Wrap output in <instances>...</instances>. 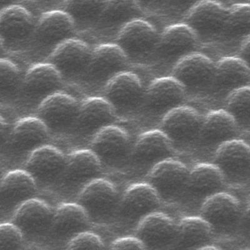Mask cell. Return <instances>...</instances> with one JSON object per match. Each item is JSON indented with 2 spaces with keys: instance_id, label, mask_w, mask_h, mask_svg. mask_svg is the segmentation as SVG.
Listing matches in <instances>:
<instances>
[{
  "instance_id": "obj_35",
  "label": "cell",
  "mask_w": 250,
  "mask_h": 250,
  "mask_svg": "<svg viewBox=\"0 0 250 250\" xmlns=\"http://www.w3.org/2000/svg\"><path fill=\"white\" fill-rule=\"evenodd\" d=\"M227 110L238 123H250V86L242 87L229 93Z\"/></svg>"
},
{
  "instance_id": "obj_37",
  "label": "cell",
  "mask_w": 250,
  "mask_h": 250,
  "mask_svg": "<svg viewBox=\"0 0 250 250\" xmlns=\"http://www.w3.org/2000/svg\"><path fill=\"white\" fill-rule=\"evenodd\" d=\"M0 87L1 95H9L19 85L20 71L14 62L6 59L0 62Z\"/></svg>"
},
{
  "instance_id": "obj_15",
  "label": "cell",
  "mask_w": 250,
  "mask_h": 250,
  "mask_svg": "<svg viewBox=\"0 0 250 250\" xmlns=\"http://www.w3.org/2000/svg\"><path fill=\"white\" fill-rule=\"evenodd\" d=\"M127 61L128 55L117 44H104L92 51L88 67L93 78L109 80L124 71Z\"/></svg>"
},
{
  "instance_id": "obj_1",
  "label": "cell",
  "mask_w": 250,
  "mask_h": 250,
  "mask_svg": "<svg viewBox=\"0 0 250 250\" xmlns=\"http://www.w3.org/2000/svg\"><path fill=\"white\" fill-rule=\"evenodd\" d=\"M189 171L179 161L165 160L157 163L148 176L149 184L158 192L161 198L169 199L188 187Z\"/></svg>"
},
{
  "instance_id": "obj_42",
  "label": "cell",
  "mask_w": 250,
  "mask_h": 250,
  "mask_svg": "<svg viewBox=\"0 0 250 250\" xmlns=\"http://www.w3.org/2000/svg\"><path fill=\"white\" fill-rule=\"evenodd\" d=\"M10 128H9L8 124L4 122L3 118H1V144H3L4 141L7 140L8 138H10Z\"/></svg>"
},
{
  "instance_id": "obj_27",
  "label": "cell",
  "mask_w": 250,
  "mask_h": 250,
  "mask_svg": "<svg viewBox=\"0 0 250 250\" xmlns=\"http://www.w3.org/2000/svg\"><path fill=\"white\" fill-rule=\"evenodd\" d=\"M101 169V160L91 149H80L66 158L62 175L67 182L78 184L95 179Z\"/></svg>"
},
{
  "instance_id": "obj_28",
  "label": "cell",
  "mask_w": 250,
  "mask_h": 250,
  "mask_svg": "<svg viewBox=\"0 0 250 250\" xmlns=\"http://www.w3.org/2000/svg\"><path fill=\"white\" fill-rule=\"evenodd\" d=\"M62 84V73L50 62L31 67L23 81L26 92L33 95L45 96V98L57 92Z\"/></svg>"
},
{
  "instance_id": "obj_32",
  "label": "cell",
  "mask_w": 250,
  "mask_h": 250,
  "mask_svg": "<svg viewBox=\"0 0 250 250\" xmlns=\"http://www.w3.org/2000/svg\"><path fill=\"white\" fill-rule=\"evenodd\" d=\"M225 184V174L216 165H196L189 171L188 187L196 195L208 197L222 190Z\"/></svg>"
},
{
  "instance_id": "obj_7",
  "label": "cell",
  "mask_w": 250,
  "mask_h": 250,
  "mask_svg": "<svg viewBox=\"0 0 250 250\" xmlns=\"http://www.w3.org/2000/svg\"><path fill=\"white\" fill-rule=\"evenodd\" d=\"M215 63L207 55L193 52L178 60L172 71L185 88H196L213 82Z\"/></svg>"
},
{
  "instance_id": "obj_29",
  "label": "cell",
  "mask_w": 250,
  "mask_h": 250,
  "mask_svg": "<svg viewBox=\"0 0 250 250\" xmlns=\"http://www.w3.org/2000/svg\"><path fill=\"white\" fill-rule=\"evenodd\" d=\"M37 189V181L25 169H15L4 176L1 184L2 202L16 204L31 198Z\"/></svg>"
},
{
  "instance_id": "obj_38",
  "label": "cell",
  "mask_w": 250,
  "mask_h": 250,
  "mask_svg": "<svg viewBox=\"0 0 250 250\" xmlns=\"http://www.w3.org/2000/svg\"><path fill=\"white\" fill-rule=\"evenodd\" d=\"M23 240V233L17 225L2 223L0 226V250L19 249Z\"/></svg>"
},
{
  "instance_id": "obj_25",
  "label": "cell",
  "mask_w": 250,
  "mask_h": 250,
  "mask_svg": "<svg viewBox=\"0 0 250 250\" xmlns=\"http://www.w3.org/2000/svg\"><path fill=\"white\" fill-rule=\"evenodd\" d=\"M49 128L39 117L20 120L11 133L13 146L20 151H33L43 146L48 138Z\"/></svg>"
},
{
  "instance_id": "obj_11",
  "label": "cell",
  "mask_w": 250,
  "mask_h": 250,
  "mask_svg": "<svg viewBox=\"0 0 250 250\" xmlns=\"http://www.w3.org/2000/svg\"><path fill=\"white\" fill-rule=\"evenodd\" d=\"M117 191L113 184L102 178L89 182L78 196V203L90 216L101 217L112 210L117 200Z\"/></svg>"
},
{
  "instance_id": "obj_24",
  "label": "cell",
  "mask_w": 250,
  "mask_h": 250,
  "mask_svg": "<svg viewBox=\"0 0 250 250\" xmlns=\"http://www.w3.org/2000/svg\"><path fill=\"white\" fill-rule=\"evenodd\" d=\"M90 218L88 212L79 203H63L54 213L51 229L59 237L71 238L86 230Z\"/></svg>"
},
{
  "instance_id": "obj_17",
  "label": "cell",
  "mask_w": 250,
  "mask_h": 250,
  "mask_svg": "<svg viewBox=\"0 0 250 250\" xmlns=\"http://www.w3.org/2000/svg\"><path fill=\"white\" fill-rule=\"evenodd\" d=\"M240 214V205L234 196L218 192L206 198L201 208V216L212 227L233 225Z\"/></svg>"
},
{
  "instance_id": "obj_9",
  "label": "cell",
  "mask_w": 250,
  "mask_h": 250,
  "mask_svg": "<svg viewBox=\"0 0 250 250\" xmlns=\"http://www.w3.org/2000/svg\"><path fill=\"white\" fill-rule=\"evenodd\" d=\"M66 158L60 149L44 145L31 151L25 165V170L36 181L50 182L62 175Z\"/></svg>"
},
{
  "instance_id": "obj_5",
  "label": "cell",
  "mask_w": 250,
  "mask_h": 250,
  "mask_svg": "<svg viewBox=\"0 0 250 250\" xmlns=\"http://www.w3.org/2000/svg\"><path fill=\"white\" fill-rule=\"evenodd\" d=\"M159 37L149 22L138 19L128 22L118 33L117 44L128 56L144 54L157 46Z\"/></svg>"
},
{
  "instance_id": "obj_20",
  "label": "cell",
  "mask_w": 250,
  "mask_h": 250,
  "mask_svg": "<svg viewBox=\"0 0 250 250\" xmlns=\"http://www.w3.org/2000/svg\"><path fill=\"white\" fill-rule=\"evenodd\" d=\"M174 153L173 141L161 129L145 132L138 138L133 151V157L144 164H157L171 158Z\"/></svg>"
},
{
  "instance_id": "obj_19",
  "label": "cell",
  "mask_w": 250,
  "mask_h": 250,
  "mask_svg": "<svg viewBox=\"0 0 250 250\" xmlns=\"http://www.w3.org/2000/svg\"><path fill=\"white\" fill-rule=\"evenodd\" d=\"M129 144L128 133L119 126L109 125L95 133L90 149L100 160L112 162L126 154Z\"/></svg>"
},
{
  "instance_id": "obj_44",
  "label": "cell",
  "mask_w": 250,
  "mask_h": 250,
  "mask_svg": "<svg viewBox=\"0 0 250 250\" xmlns=\"http://www.w3.org/2000/svg\"><path fill=\"white\" fill-rule=\"evenodd\" d=\"M219 249H219V248L214 246V245H209L207 244L206 245H204V246L200 248V249L198 250H216Z\"/></svg>"
},
{
  "instance_id": "obj_3",
  "label": "cell",
  "mask_w": 250,
  "mask_h": 250,
  "mask_svg": "<svg viewBox=\"0 0 250 250\" xmlns=\"http://www.w3.org/2000/svg\"><path fill=\"white\" fill-rule=\"evenodd\" d=\"M177 232L178 225L169 216L154 211L141 219L135 234L146 249H158L176 242Z\"/></svg>"
},
{
  "instance_id": "obj_26",
  "label": "cell",
  "mask_w": 250,
  "mask_h": 250,
  "mask_svg": "<svg viewBox=\"0 0 250 250\" xmlns=\"http://www.w3.org/2000/svg\"><path fill=\"white\" fill-rule=\"evenodd\" d=\"M238 122L227 110L218 109L209 112L203 120L200 135L208 144H220L234 139Z\"/></svg>"
},
{
  "instance_id": "obj_40",
  "label": "cell",
  "mask_w": 250,
  "mask_h": 250,
  "mask_svg": "<svg viewBox=\"0 0 250 250\" xmlns=\"http://www.w3.org/2000/svg\"><path fill=\"white\" fill-rule=\"evenodd\" d=\"M111 250H146L142 241H141L137 236L135 237H124L117 239L111 244Z\"/></svg>"
},
{
  "instance_id": "obj_22",
  "label": "cell",
  "mask_w": 250,
  "mask_h": 250,
  "mask_svg": "<svg viewBox=\"0 0 250 250\" xmlns=\"http://www.w3.org/2000/svg\"><path fill=\"white\" fill-rule=\"evenodd\" d=\"M115 118V108L106 98L90 97L80 104L77 122L87 133H97L111 125Z\"/></svg>"
},
{
  "instance_id": "obj_23",
  "label": "cell",
  "mask_w": 250,
  "mask_h": 250,
  "mask_svg": "<svg viewBox=\"0 0 250 250\" xmlns=\"http://www.w3.org/2000/svg\"><path fill=\"white\" fill-rule=\"evenodd\" d=\"M250 82V68L240 57L223 58L215 64L213 83L218 90L229 93Z\"/></svg>"
},
{
  "instance_id": "obj_13",
  "label": "cell",
  "mask_w": 250,
  "mask_h": 250,
  "mask_svg": "<svg viewBox=\"0 0 250 250\" xmlns=\"http://www.w3.org/2000/svg\"><path fill=\"white\" fill-rule=\"evenodd\" d=\"M143 84L135 73L122 71L107 82L104 95L115 108H129L137 105L143 96Z\"/></svg>"
},
{
  "instance_id": "obj_21",
  "label": "cell",
  "mask_w": 250,
  "mask_h": 250,
  "mask_svg": "<svg viewBox=\"0 0 250 250\" xmlns=\"http://www.w3.org/2000/svg\"><path fill=\"white\" fill-rule=\"evenodd\" d=\"M215 160L225 175H242L250 168V146L241 140L227 141L219 145Z\"/></svg>"
},
{
  "instance_id": "obj_2",
  "label": "cell",
  "mask_w": 250,
  "mask_h": 250,
  "mask_svg": "<svg viewBox=\"0 0 250 250\" xmlns=\"http://www.w3.org/2000/svg\"><path fill=\"white\" fill-rule=\"evenodd\" d=\"M229 8L219 2H197L189 9L184 23L188 24L198 36L211 37L224 31Z\"/></svg>"
},
{
  "instance_id": "obj_36",
  "label": "cell",
  "mask_w": 250,
  "mask_h": 250,
  "mask_svg": "<svg viewBox=\"0 0 250 250\" xmlns=\"http://www.w3.org/2000/svg\"><path fill=\"white\" fill-rule=\"evenodd\" d=\"M106 1H75L66 2V12L71 16L76 23H91L100 19Z\"/></svg>"
},
{
  "instance_id": "obj_10",
  "label": "cell",
  "mask_w": 250,
  "mask_h": 250,
  "mask_svg": "<svg viewBox=\"0 0 250 250\" xmlns=\"http://www.w3.org/2000/svg\"><path fill=\"white\" fill-rule=\"evenodd\" d=\"M199 36L185 23L173 24L165 28L158 40L161 55L168 59H180L193 53L198 46Z\"/></svg>"
},
{
  "instance_id": "obj_16",
  "label": "cell",
  "mask_w": 250,
  "mask_h": 250,
  "mask_svg": "<svg viewBox=\"0 0 250 250\" xmlns=\"http://www.w3.org/2000/svg\"><path fill=\"white\" fill-rule=\"evenodd\" d=\"M161 197L149 184L131 185L123 196L120 209L125 216L132 219L143 218L160 207Z\"/></svg>"
},
{
  "instance_id": "obj_33",
  "label": "cell",
  "mask_w": 250,
  "mask_h": 250,
  "mask_svg": "<svg viewBox=\"0 0 250 250\" xmlns=\"http://www.w3.org/2000/svg\"><path fill=\"white\" fill-rule=\"evenodd\" d=\"M142 10L138 2L130 1H106L100 20L108 26L126 24L140 19Z\"/></svg>"
},
{
  "instance_id": "obj_31",
  "label": "cell",
  "mask_w": 250,
  "mask_h": 250,
  "mask_svg": "<svg viewBox=\"0 0 250 250\" xmlns=\"http://www.w3.org/2000/svg\"><path fill=\"white\" fill-rule=\"evenodd\" d=\"M212 236V226L204 218L189 216L178 224L176 245L182 249H199L208 244Z\"/></svg>"
},
{
  "instance_id": "obj_34",
  "label": "cell",
  "mask_w": 250,
  "mask_h": 250,
  "mask_svg": "<svg viewBox=\"0 0 250 250\" xmlns=\"http://www.w3.org/2000/svg\"><path fill=\"white\" fill-rule=\"evenodd\" d=\"M224 31L233 38L250 36V3H236L229 8Z\"/></svg>"
},
{
  "instance_id": "obj_8",
  "label": "cell",
  "mask_w": 250,
  "mask_h": 250,
  "mask_svg": "<svg viewBox=\"0 0 250 250\" xmlns=\"http://www.w3.org/2000/svg\"><path fill=\"white\" fill-rule=\"evenodd\" d=\"M186 88L173 77L157 78L149 84L145 98L147 105L158 113H167L180 106Z\"/></svg>"
},
{
  "instance_id": "obj_14",
  "label": "cell",
  "mask_w": 250,
  "mask_h": 250,
  "mask_svg": "<svg viewBox=\"0 0 250 250\" xmlns=\"http://www.w3.org/2000/svg\"><path fill=\"white\" fill-rule=\"evenodd\" d=\"M54 212L43 200L30 198L19 205L13 217V223L23 233L35 234L51 227Z\"/></svg>"
},
{
  "instance_id": "obj_12",
  "label": "cell",
  "mask_w": 250,
  "mask_h": 250,
  "mask_svg": "<svg viewBox=\"0 0 250 250\" xmlns=\"http://www.w3.org/2000/svg\"><path fill=\"white\" fill-rule=\"evenodd\" d=\"M91 52L85 42L71 38L56 46L50 55V63L62 74H75L88 66Z\"/></svg>"
},
{
  "instance_id": "obj_39",
  "label": "cell",
  "mask_w": 250,
  "mask_h": 250,
  "mask_svg": "<svg viewBox=\"0 0 250 250\" xmlns=\"http://www.w3.org/2000/svg\"><path fill=\"white\" fill-rule=\"evenodd\" d=\"M104 249V242L98 234L83 231L76 234L67 244V249Z\"/></svg>"
},
{
  "instance_id": "obj_41",
  "label": "cell",
  "mask_w": 250,
  "mask_h": 250,
  "mask_svg": "<svg viewBox=\"0 0 250 250\" xmlns=\"http://www.w3.org/2000/svg\"><path fill=\"white\" fill-rule=\"evenodd\" d=\"M240 58L246 62L250 68V36L245 38L241 45Z\"/></svg>"
},
{
  "instance_id": "obj_4",
  "label": "cell",
  "mask_w": 250,
  "mask_h": 250,
  "mask_svg": "<svg viewBox=\"0 0 250 250\" xmlns=\"http://www.w3.org/2000/svg\"><path fill=\"white\" fill-rule=\"evenodd\" d=\"M79 107L71 96L56 92L44 98L38 108V115L49 129L59 130L77 121Z\"/></svg>"
},
{
  "instance_id": "obj_18",
  "label": "cell",
  "mask_w": 250,
  "mask_h": 250,
  "mask_svg": "<svg viewBox=\"0 0 250 250\" xmlns=\"http://www.w3.org/2000/svg\"><path fill=\"white\" fill-rule=\"evenodd\" d=\"M75 22L66 11L52 10L43 13L36 26L37 39L48 44H58L71 39Z\"/></svg>"
},
{
  "instance_id": "obj_6",
  "label": "cell",
  "mask_w": 250,
  "mask_h": 250,
  "mask_svg": "<svg viewBox=\"0 0 250 250\" xmlns=\"http://www.w3.org/2000/svg\"><path fill=\"white\" fill-rule=\"evenodd\" d=\"M203 121L196 109L180 105L165 114L162 130L173 142H187L200 135Z\"/></svg>"
},
{
  "instance_id": "obj_30",
  "label": "cell",
  "mask_w": 250,
  "mask_h": 250,
  "mask_svg": "<svg viewBox=\"0 0 250 250\" xmlns=\"http://www.w3.org/2000/svg\"><path fill=\"white\" fill-rule=\"evenodd\" d=\"M33 27L32 15L19 4L4 8L0 13L1 39L20 40L30 34Z\"/></svg>"
},
{
  "instance_id": "obj_43",
  "label": "cell",
  "mask_w": 250,
  "mask_h": 250,
  "mask_svg": "<svg viewBox=\"0 0 250 250\" xmlns=\"http://www.w3.org/2000/svg\"><path fill=\"white\" fill-rule=\"evenodd\" d=\"M243 222H244L245 227L250 229V203L245 212L244 216H243Z\"/></svg>"
}]
</instances>
